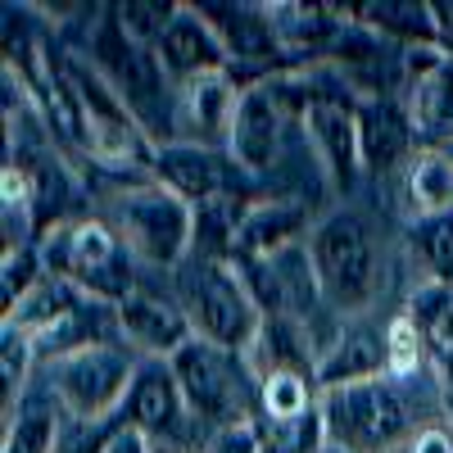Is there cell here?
Wrapping results in <instances>:
<instances>
[{
    "instance_id": "cell-1",
    "label": "cell",
    "mask_w": 453,
    "mask_h": 453,
    "mask_svg": "<svg viewBox=\"0 0 453 453\" xmlns=\"http://www.w3.org/2000/svg\"><path fill=\"white\" fill-rule=\"evenodd\" d=\"M177 304L200 340L232 354H250L268 326V313L254 299L236 258H200L191 254L177 268Z\"/></svg>"
},
{
    "instance_id": "cell-2",
    "label": "cell",
    "mask_w": 453,
    "mask_h": 453,
    "mask_svg": "<svg viewBox=\"0 0 453 453\" xmlns=\"http://www.w3.org/2000/svg\"><path fill=\"white\" fill-rule=\"evenodd\" d=\"M42 258L46 273L68 281L73 290H82L96 304L119 309L123 299H132L136 286V268L132 250L123 245V236L113 232L104 218H68L55 222L42 236Z\"/></svg>"
},
{
    "instance_id": "cell-3",
    "label": "cell",
    "mask_w": 453,
    "mask_h": 453,
    "mask_svg": "<svg viewBox=\"0 0 453 453\" xmlns=\"http://www.w3.org/2000/svg\"><path fill=\"white\" fill-rule=\"evenodd\" d=\"M322 435L335 453H390L412 440V408L403 381L372 376L354 386H331L318 399Z\"/></svg>"
},
{
    "instance_id": "cell-4",
    "label": "cell",
    "mask_w": 453,
    "mask_h": 453,
    "mask_svg": "<svg viewBox=\"0 0 453 453\" xmlns=\"http://www.w3.org/2000/svg\"><path fill=\"white\" fill-rule=\"evenodd\" d=\"M104 222L123 236L141 268H181L196 250V209L159 181H141L113 196Z\"/></svg>"
},
{
    "instance_id": "cell-5",
    "label": "cell",
    "mask_w": 453,
    "mask_h": 453,
    "mask_svg": "<svg viewBox=\"0 0 453 453\" xmlns=\"http://www.w3.org/2000/svg\"><path fill=\"white\" fill-rule=\"evenodd\" d=\"M168 363L177 372V386H181V399H186L191 418H204L213 431L258 418V376L245 363V354L218 349L196 335Z\"/></svg>"
},
{
    "instance_id": "cell-6",
    "label": "cell",
    "mask_w": 453,
    "mask_h": 453,
    "mask_svg": "<svg viewBox=\"0 0 453 453\" xmlns=\"http://www.w3.org/2000/svg\"><path fill=\"white\" fill-rule=\"evenodd\" d=\"M136 363L141 358H132L119 340L87 345L78 354H64V358L46 363V390L64 408V418L119 422L127 390H132V376H136Z\"/></svg>"
},
{
    "instance_id": "cell-7",
    "label": "cell",
    "mask_w": 453,
    "mask_h": 453,
    "mask_svg": "<svg viewBox=\"0 0 453 453\" xmlns=\"http://www.w3.org/2000/svg\"><path fill=\"white\" fill-rule=\"evenodd\" d=\"M309 263L326 309L354 313L376 295V245L358 213H331L309 232Z\"/></svg>"
},
{
    "instance_id": "cell-8",
    "label": "cell",
    "mask_w": 453,
    "mask_h": 453,
    "mask_svg": "<svg viewBox=\"0 0 453 453\" xmlns=\"http://www.w3.org/2000/svg\"><path fill=\"white\" fill-rule=\"evenodd\" d=\"M150 181L168 186L191 209H204L218 200H250V186H254V177L222 145H191V141H159L155 164H150Z\"/></svg>"
},
{
    "instance_id": "cell-9",
    "label": "cell",
    "mask_w": 453,
    "mask_h": 453,
    "mask_svg": "<svg viewBox=\"0 0 453 453\" xmlns=\"http://www.w3.org/2000/svg\"><path fill=\"white\" fill-rule=\"evenodd\" d=\"M304 136H309V155L331 181V191L345 196L358 181L363 168V145H358V104H345L335 96H309L304 104Z\"/></svg>"
},
{
    "instance_id": "cell-10",
    "label": "cell",
    "mask_w": 453,
    "mask_h": 453,
    "mask_svg": "<svg viewBox=\"0 0 453 453\" xmlns=\"http://www.w3.org/2000/svg\"><path fill=\"white\" fill-rule=\"evenodd\" d=\"M155 59H159V68L168 73L177 87L232 68V50H226L218 27L209 23V14L196 10V5H177L173 23L164 27V36L155 42Z\"/></svg>"
},
{
    "instance_id": "cell-11",
    "label": "cell",
    "mask_w": 453,
    "mask_h": 453,
    "mask_svg": "<svg viewBox=\"0 0 453 453\" xmlns=\"http://www.w3.org/2000/svg\"><path fill=\"white\" fill-rule=\"evenodd\" d=\"M186 418H191V412H186V399H181L173 363L168 358H141L119 422L141 431L145 440H168V435L181 431Z\"/></svg>"
},
{
    "instance_id": "cell-12",
    "label": "cell",
    "mask_w": 453,
    "mask_h": 453,
    "mask_svg": "<svg viewBox=\"0 0 453 453\" xmlns=\"http://www.w3.org/2000/svg\"><path fill=\"white\" fill-rule=\"evenodd\" d=\"M226 155H232L254 181L268 177L281 155V96L273 87H250L236 100L232 132H226Z\"/></svg>"
},
{
    "instance_id": "cell-13",
    "label": "cell",
    "mask_w": 453,
    "mask_h": 453,
    "mask_svg": "<svg viewBox=\"0 0 453 453\" xmlns=\"http://www.w3.org/2000/svg\"><path fill=\"white\" fill-rule=\"evenodd\" d=\"M119 331L145 358H173V354H181L196 340L181 304L177 299L155 295V290H136L132 299H123L119 304Z\"/></svg>"
},
{
    "instance_id": "cell-14",
    "label": "cell",
    "mask_w": 453,
    "mask_h": 453,
    "mask_svg": "<svg viewBox=\"0 0 453 453\" xmlns=\"http://www.w3.org/2000/svg\"><path fill=\"white\" fill-rule=\"evenodd\" d=\"M313 218L304 200H250L245 218H241V232H236V258H277L295 245H304V236L313 232Z\"/></svg>"
},
{
    "instance_id": "cell-15",
    "label": "cell",
    "mask_w": 453,
    "mask_h": 453,
    "mask_svg": "<svg viewBox=\"0 0 453 453\" xmlns=\"http://www.w3.org/2000/svg\"><path fill=\"white\" fill-rule=\"evenodd\" d=\"M412 141H418V123L412 113L390 100V96H372L358 104V145H363V168L372 173H390L412 159Z\"/></svg>"
},
{
    "instance_id": "cell-16",
    "label": "cell",
    "mask_w": 453,
    "mask_h": 453,
    "mask_svg": "<svg viewBox=\"0 0 453 453\" xmlns=\"http://www.w3.org/2000/svg\"><path fill=\"white\" fill-rule=\"evenodd\" d=\"M372 376H386V331H367L354 326L345 335H335L326 354L318 358V386H354V381H372Z\"/></svg>"
},
{
    "instance_id": "cell-17",
    "label": "cell",
    "mask_w": 453,
    "mask_h": 453,
    "mask_svg": "<svg viewBox=\"0 0 453 453\" xmlns=\"http://www.w3.org/2000/svg\"><path fill=\"white\" fill-rule=\"evenodd\" d=\"M64 431V408L55 403L50 390L23 395L14 412H5V444L0 453H55Z\"/></svg>"
},
{
    "instance_id": "cell-18",
    "label": "cell",
    "mask_w": 453,
    "mask_h": 453,
    "mask_svg": "<svg viewBox=\"0 0 453 453\" xmlns=\"http://www.w3.org/2000/svg\"><path fill=\"white\" fill-rule=\"evenodd\" d=\"M408 200L418 209V222L435 213H453V164L440 150H418L408 159Z\"/></svg>"
},
{
    "instance_id": "cell-19",
    "label": "cell",
    "mask_w": 453,
    "mask_h": 453,
    "mask_svg": "<svg viewBox=\"0 0 453 453\" xmlns=\"http://www.w3.org/2000/svg\"><path fill=\"white\" fill-rule=\"evenodd\" d=\"M408 318L418 322L426 349L435 358H444L453 349V286H444V281L418 286V295L408 299Z\"/></svg>"
},
{
    "instance_id": "cell-20",
    "label": "cell",
    "mask_w": 453,
    "mask_h": 453,
    "mask_svg": "<svg viewBox=\"0 0 453 453\" xmlns=\"http://www.w3.org/2000/svg\"><path fill=\"white\" fill-rule=\"evenodd\" d=\"M412 245L426 258L431 281L453 286V213H435V218L412 222Z\"/></svg>"
},
{
    "instance_id": "cell-21",
    "label": "cell",
    "mask_w": 453,
    "mask_h": 453,
    "mask_svg": "<svg viewBox=\"0 0 453 453\" xmlns=\"http://www.w3.org/2000/svg\"><path fill=\"white\" fill-rule=\"evenodd\" d=\"M426 340L418 331V322H412L408 313L390 318L386 322V376H395V381H408L412 372H418L426 363Z\"/></svg>"
},
{
    "instance_id": "cell-22",
    "label": "cell",
    "mask_w": 453,
    "mask_h": 453,
    "mask_svg": "<svg viewBox=\"0 0 453 453\" xmlns=\"http://www.w3.org/2000/svg\"><path fill=\"white\" fill-rule=\"evenodd\" d=\"M36 363V349L32 340L14 326H5V335H0V376H5V412L19 408V399L27 395V367Z\"/></svg>"
},
{
    "instance_id": "cell-23",
    "label": "cell",
    "mask_w": 453,
    "mask_h": 453,
    "mask_svg": "<svg viewBox=\"0 0 453 453\" xmlns=\"http://www.w3.org/2000/svg\"><path fill=\"white\" fill-rule=\"evenodd\" d=\"M119 422H78V418H64V431H59V444L55 453H104Z\"/></svg>"
},
{
    "instance_id": "cell-24",
    "label": "cell",
    "mask_w": 453,
    "mask_h": 453,
    "mask_svg": "<svg viewBox=\"0 0 453 453\" xmlns=\"http://www.w3.org/2000/svg\"><path fill=\"white\" fill-rule=\"evenodd\" d=\"M204 453H268L258 435V422H241V426H222L209 435Z\"/></svg>"
},
{
    "instance_id": "cell-25",
    "label": "cell",
    "mask_w": 453,
    "mask_h": 453,
    "mask_svg": "<svg viewBox=\"0 0 453 453\" xmlns=\"http://www.w3.org/2000/svg\"><path fill=\"white\" fill-rule=\"evenodd\" d=\"M403 453H453V431L449 426H422V431H412Z\"/></svg>"
},
{
    "instance_id": "cell-26",
    "label": "cell",
    "mask_w": 453,
    "mask_h": 453,
    "mask_svg": "<svg viewBox=\"0 0 453 453\" xmlns=\"http://www.w3.org/2000/svg\"><path fill=\"white\" fill-rule=\"evenodd\" d=\"M431 23H435L440 50H453V5H431Z\"/></svg>"
},
{
    "instance_id": "cell-27",
    "label": "cell",
    "mask_w": 453,
    "mask_h": 453,
    "mask_svg": "<svg viewBox=\"0 0 453 453\" xmlns=\"http://www.w3.org/2000/svg\"><path fill=\"white\" fill-rule=\"evenodd\" d=\"M435 363H440V395H444V408H449V418H453V349L444 358H435Z\"/></svg>"
},
{
    "instance_id": "cell-28",
    "label": "cell",
    "mask_w": 453,
    "mask_h": 453,
    "mask_svg": "<svg viewBox=\"0 0 453 453\" xmlns=\"http://www.w3.org/2000/svg\"><path fill=\"white\" fill-rule=\"evenodd\" d=\"M435 150H440V155H444V159L453 164V141H444V145H435Z\"/></svg>"
},
{
    "instance_id": "cell-29",
    "label": "cell",
    "mask_w": 453,
    "mask_h": 453,
    "mask_svg": "<svg viewBox=\"0 0 453 453\" xmlns=\"http://www.w3.org/2000/svg\"><path fill=\"white\" fill-rule=\"evenodd\" d=\"M322 453H335V449H322Z\"/></svg>"
}]
</instances>
